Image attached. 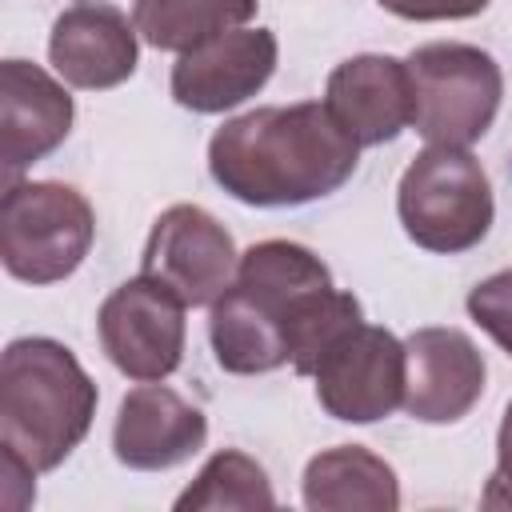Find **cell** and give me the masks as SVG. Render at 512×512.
I'll return each mask as SVG.
<instances>
[{
  "label": "cell",
  "instance_id": "6da1fadb",
  "mask_svg": "<svg viewBox=\"0 0 512 512\" xmlns=\"http://www.w3.org/2000/svg\"><path fill=\"white\" fill-rule=\"evenodd\" d=\"M360 320V300L332 284L328 264L312 248L260 240L212 300L208 340L224 372L256 376L292 364L300 376H312L324 348Z\"/></svg>",
  "mask_w": 512,
  "mask_h": 512
},
{
  "label": "cell",
  "instance_id": "7a4b0ae2",
  "mask_svg": "<svg viewBox=\"0 0 512 512\" xmlns=\"http://www.w3.org/2000/svg\"><path fill=\"white\" fill-rule=\"evenodd\" d=\"M360 160V144L324 100L268 104L224 120L208 140L212 180L240 204L292 208L332 196Z\"/></svg>",
  "mask_w": 512,
  "mask_h": 512
},
{
  "label": "cell",
  "instance_id": "3957f363",
  "mask_svg": "<svg viewBox=\"0 0 512 512\" xmlns=\"http://www.w3.org/2000/svg\"><path fill=\"white\" fill-rule=\"evenodd\" d=\"M96 384L52 336H20L0 356V452L52 472L92 428Z\"/></svg>",
  "mask_w": 512,
  "mask_h": 512
},
{
  "label": "cell",
  "instance_id": "277c9868",
  "mask_svg": "<svg viewBox=\"0 0 512 512\" xmlns=\"http://www.w3.org/2000/svg\"><path fill=\"white\" fill-rule=\"evenodd\" d=\"M396 212L416 248L456 256L476 248L492 228V180L468 148L428 144L400 176Z\"/></svg>",
  "mask_w": 512,
  "mask_h": 512
},
{
  "label": "cell",
  "instance_id": "5b68a950",
  "mask_svg": "<svg viewBox=\"0 0 512 512\" xmlns=\"http://www.w3.org/2000/svg\"><path fill=\"white\" fill-rule=\"evenodd\" d=\"M96 240V212L72 184L8 180L0 200V260L24 284L72 276Z\"/></svg>",
  "mask_w": 512,
  "mask_h": 512
},
{
  "label": "cell",
  "instance_id": "8992f818",
  "mask_svg": "<svg viewBox=\"0 0 512 512\" xmlns=\"http://www.w3.org/2000/svg\"><path fill=\"white\" fill-rule=\"evenodd\" d=\"M408 76L412 128L428 144L468 148L492 128L504 96V72L484 48L460 40L420 44L408 56Z\"/></svg>",
  "mask_w": 512,
  "mask_h": 512
},
{
  "label": "cell",
  "instance_id": "52a82bcc",
  "mask_svg": "<svg viewBox=\"0 0 512 512\" xmlns=\"http://www.w3.org/2000/svg\"><path fill=\"white\" fill-rule=\"evenodd\" d=\"M404 340L388 328L356 324L336 336L312 368L316 400L344 424H376L404 408Z\"/></svg>",
  "mask_w": 512,
  "mask_h": 512
},
{
  "label": "cell",
  "instance_id": "ba28073f",
  "mask_svg": "<svg viewBox=\"0 0 512 512\" xmlns=\"http://www.w3.org/2000/svg\"><path fill=\"white\" fill-rule=\"evenodd\" d=\"M184 312L188 304L152 276L124 280L100 304V348L128 380H164L184 360Z\"/></svg>",
  "mask_w": 512,
  "mask_h": 512
},
{
  "label": "cell",
  "instance_id": "9c48e42d",
  "mask_svg": "<svg viewBox=\"0 0 512 512\" xmlns=\"http://www.w3.org/2000/svg\"><path fill=\"white\" fill-rule=\"evenodd\" d=\"M236 264L240 252L232 244V232L212 212H204L200 204H172L148 232L140 276H152L188 308H204L232 284Z\"/></svg>",
  "mask_w": 512,
  "mask_h": 512
},
{
  "label": "cell",
  "instance_id": "30bf717a",
  "mask_svg": "<svg viewBox=\"0 0 512 512\" xmlns=\"http://www.w3.org/2000/svg\"><path fill=\"white\" fill-rule=\"evenodd\" d=\"M276 32L272 28H232L220 32L188 52H180V60L172 64V100L188 112H228L236 104H244L248 96H256L272 72H276Z\"/></svg>",
  "mask_w": 512,
  "mask_h": 512
},
{
  "label": "cell",
  "instance_id": "8fae6325",
  "mask_svg": "<svg viewBox=\"0 0 512 512\" xmlns=\"http://www.w3.org/2000/svg\"><path fill=\"white\" fill-rule=\"evenodd\" d=\"M404 412L420 424L464 420L488 380V364L460 328H416L404 340Z\"/></svg>",
  "mask_w": 512,
  "mask_h": 512
},
{
  "label": "cell",
  "instance_id": "7c38bea8",
  "mask_svg": "<svg viewBox=\"0 0 512 512\" xmlns=\"http://www.w3.org/2000/svg\"><path fill=\"white\" fill-rule=\"evenodd\" d=\"M208 440V416L184 400L176 388L140 380L120 400L112 424V452L124 468L136 472H164L192 460Z\"/></svg>",
  "mask_w": 512,
  "mask_h": 512
},
{
  "label": "cell",
  "instance_id": "4fadbf2b",
  "mask_svg": "<svg viewBox=\"0 0 512 512\" xmlns=\"http://www.w3.org/2000/svg\"><path fill=\"white\" fill-rule=\"evenodd\" d=\"M136 24L104 0H76L68 4L48 36V60L56 76L72 88H116L136 72L140 44Z\"/></svg>",
  "mask_w": 512,
  "mask_h": 512
},
{
  "label": "cell",
  "instance_id": "5bb4252c",
  "mask_svg": "<svg viewBox=\"0 0 512 512\" xmlns=\"http://www.w3.org/2000/svg\"><path fill=\"white\" fill-rule=\"evenodd\" d=\"M324 104L360 148L396 140L412 124L408 60H396L384 52H364V56L340 60L328 72Z\"/></svg>",
  "mask_w": 512,
  "mask_h": 512
},
{
  "label": "cell",
  "instance_id": "9a60e30c",
  "mask_svg": "<svg viewBox=\"0 0 512 512\" xmlns=\"http://www.w3.org/2000/svg\"><path fill=\"white\" fill-rule=\"evenodd\" d=\"M72 96L68 88L32 60L0 64V160L8 180L28 164L44 160L72 132Z\"/></svg>",
  "mask_w": 512,
  "mask_h": 512
},
{
  "label": "cell",
  "instance_id": "2e32d148",
  "mask_svg": "<svg viewBox=\"0 0 512 512\" xmlns=\"http://www.w3.org/2000/svg\"><path fill=\"white\" fill-rule=\"evenodd\" d=\"M304 504L312 512H396L400 480L384 456L364 444H336L308 460Z\"/></svg>",
  "mask_w": 512,
  "mask_h": 512
},
{
  "label": "cell",
  "instance_id": "e0dca14e",
  "mask_svg": "<svg viewBox=\"0 0 512 512\" xmlns=\"http://www.w3.org/2000/svg\"><path fill=\"white\" fill-rule=\"evenodd\" d=\"M260 0H132L140 40L160 52H188L220 32L244 28Z\"/></svg>",
  "mask_w": 512,
  "mask_h": 512
},
{
  "label": "cell",
  "instance_id": "ac0fdd59",
  "mask_svg": "<svg viewBox=\"0 0 512 512\" xmlns=\"http://www.w3.org/2000/svg\"><path fill=\"white\" fill-rule=\"evenodd\" d=\"M272 484L268 472L240 448H220L200 476L176 496V512H252V508H272Z\"/></svg>",
  "mask_w": 512,
  "mask_h": 512
},
{
  "label": "cell",
  "instance_id": "d6986e66",
  "mask_svg": "<svg viewBox=\"0 0 512 512\" xmlns=\"http://www.w3.org/2000/svg\"><path fill=\"white\" fill-rule=\"evenodd\" d=\"M468 316L512 356V268L492 272L468 292Z\"/></svg>",
  "mask_w": 512,
  "mask_h": 512
},
{
  "label": "cell",
  "instance_id": "ffe728a7",
  "mask_svg": "<svg viewBox=\"0 0 512 512\" xmlns=\"http://www.w3.org/2000/svg\"><path fill=\"white\" fill-rule=\"evenodd\" d=\"M400 20H468L480 16L492 0H376Z\"/></svg>",
  "mask_w": 512,
  "mask_h": 512
},
{
  "label": "cell",
  "instance_id": "44dd1931",
  "mask_svg": "<svg viewBox=\"0 0 512 512\" xmlns=\"http://www.w3.org/2000/svg\"><path fill=\"white\" fill-rule=\"evenodd\" d=\"M480 504L484 508H512V400H508L500 432H496V472L488 476Z\"/></svg>",
  "mask_w": 512,
  "mask_h": 512
},
{
  "label": "cell",
  "instance_id": "7402d4cb",
  "mask_svg": "<svg viewBox=\"0 0 512 512\" xmlns=\"http://www.w3.org/2000/svg\"><path fill=\"white\" fill-rule=\"evenodd\" d=\"M0 480H4L0 500H4L8 512H20V508H28L36 500V468H28L20 456L0 452Z\"/></svg>",
  "mask_w": 512,
  "mask_h": 512
}]
</instances>
